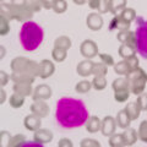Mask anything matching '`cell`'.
Listing matches in <instances>:
<instances>
[{
	"instance_id": "6da1fadb",
	"label": "cell",
	"mask_w": 147,
	"mask_h": 147,
	"mask_svg": "<svg viewBox=\"0 0 147 147\" xmlns=\"http://www.w3.org/2000/svg\"><path fill=\"white\" fill-rule=\"evenodd\" d=\"M55 119L59 126L64 129H75L84 125L88 120V110L82 100L63 97L57 102Z\"/></svg>"
},
{
	"instance_id": "7a4b0ae2",
	"label": "cell",
	"mask_w": 147,
	"mask_h": 147,
	"mask_svg": "<svg viewBox=\"0 0 147 147\" xmlns=\"http://www.w3.org/2000/svg\"><path fill=\"white\" fill-rule=\"evenodd\" d=\"M43 30L39 25L33 21H26L21 27L20 31V40L25 50L32 52L36 50L40 45L43 40Z\"/></svg>"
},
{
	"instance_id": "3957f363",
	"label": "cell",
	"mask_w": 147,
	"mask_h": 147,
	"mask_svg": "<svg viewBox=\"0 0 147 147\" xmlns=\"http://www.w3.org/2000/svg\"><path fill=\"white\" fill-rule=\"evenodd\" d=\"M139 24L135 31V49L142 58L147 59V20L137 18Z\"/></svg>"
},
{
	"instance_id": "277c9868",
	"label": "cell",
	"mask_w": 147,
	"mask_h": 147,
	"mask_svg": "<svg viewBox=\"0 0 147 147\" xmlns=\"http://www.w3.org/2000/svg\"><path fill=\"white\" fill-rule=\"evenodd\" d=\"M147 81V76L144 70L136 67L134 70H131L130 72L127 74V84L130 90L132 91V93L135 94H140L145 88Z\"/></svg>"
},
{
	"instance_id": "5b68a950",
	"label": "cell",
	"mask_w": 147,
	"mask_h": 147,
	"mask_svg": "<svg viewBox=\"0 0 147 147\" xmlns=\"http://www.w3.org/2000/svg\"><path fill=\"white\" fill-rule=\"evenodd\" d=\"M81 54L86 58H93L98 54L97 45L92 40H85L81 45Z\"/></svg>"
},
{
	"instance_id": "8992f818",
	"label": "cell",
	"mask_w": 147,
	"mask_h": 147,
	"mask_svg": "<svg viewBox=\"0 0 147 147\" xmlns=\"http://www.w3.org/2000/svg\"><path fill=\"white\" fill-rule=\"evenodd\" d=\"M31 109H32V113H34L36 115H38V117H45L48 113V105L38 99H36V102L32 104Z\"/></svg>"
},
{
	"instance_id": "52a82bcc",
	"label": "cell",
	"mask_w": 147,
	"mask_h": 147,
	"mask_svg": "<svg viewBox=\"0 0 147 147\" xmlns=\"http://www.w3.org/2000/svg\"><path fill=\"white\" fill-rule=\"evenodd\" d=\"M102 25H103V20L98 13H91V15L87 17V26H88L91 30L97 31L102 27Z\"/></svg>"
},
{
	"instance_id": "ba28073f",
	"label": "cell",
	"mask_w": 147,
	"mask_h": 147,
	"mask_svg": "<svg viewBox=\"0 0 147 147\" xmlns=\"http://www.w3.org/2000/svg\"><path fill=\"white\" fill-rule=\"evenodd\" d=\"M102 132L104 136H108V135H112L114 130H115V121L112 117H107L104 118V120L102 123Z\"/></svg>"
},
{
	"instance_id": "9c48e42d",
	"label": "cell",
	"mask_w": 147,
	"mask_h": 147,
	"mask_svg": "<svg viewBox=\"0 0 147 147\" xmlns=\"http://www.w3.org/2000/svg\"><path fill=\"white\" fill-rule=\"evenodd\" d=\"M93 67H94L93 63L82 61L79 64V66H77V72H79V75H81V76H88L91 74H93Z\"/></svg>"
},
{
	"instance_id": "30bf717a",
	"label": "cell",
	"mask_w": 147,
	"mask_h": 147,
	"mask_svg": "<svg viewBox=\"0 0 147 147\" xmlns=\"http://www.w3.org/2000/svg\"><path fill=\"white\" fill-rule=\"evenodd\" d=\"M54 72V65L48 60H43L40 64V69H39V75L43 79H47L48 76H50Z\"/></svg>"
},
{
	"instance_id": "8fae6325",
	"label": "cell",
	"mask_w": 147,
	"mask_h": 147,
	"mask_svg": "<svg viewBox=\"0 0 147 147\" xmlns=\"http://www.w3.org/2000/svg\"><path fill=\"white\" fill-rule=\"evenodd\" d=\"M50 94H52V90H50L48 86L42 85L36 88L33 97H34V99H45V98H49Z\"/></svg>"
},
{
	"instance_id": "7c38bea8",
	"label": "cell",
	"mask_w": 147,
	"mask_h": 147,
	"mask_svg": "<svg viewBox=\"0 0 147 147\" xmlns=\"http://www.w3.org/2000/svg\"><path fill=\"white\" fill-rule=\"evenodd\" d=\"M53 139V134L48 130H37L34 134V140L40 144H47Z\"/></svg>"
},
{
	"instance_id": "4fadbf2b",
	"label": "cell",
	"mask_w": 147,
	"mask_h": 147,
	"mask_svg": "<svg viewBox=\"0 0 147 147\" xmlns=\"http://www.w3.org/2000/svg\"><path fill=\"white\" fill-rule=\"evenodd\" d=\"M125 5H126V0H110L108 3V10L112 11L114 15H117L119 11L125 7Z\"/></svg>"
},
{
	"instance_id": "5bb4252c",
	"label": "cell",
	"mask_w": 147,
	"mask_h": 147,
	"mask_svg": "<svg viewBox=\"0 0 147 147\" xmlns=\"http://www.w3.org/2000/svg\"><path fill=\"white\" fill-rule=\"evenodd\" d=\"M25 125L28 130H38V127L40 126V120L38 115H30L25 119Z\"/></svg>"
},
{
	"instance_id": "9a60e30c",
	"label": "cell",
	"mask_w": 147,
	"mask_h": 147,
	"mask_svg": "<svg viewBox=\"0 0 147 147\" xmlns=\"http://www.w3.org/2000/svg\"><path fill=\"white\" fill-rule=\"evenodd\" d=\"M135 52H136L135 45H131V44H127V43H124L120 47V49H119V54H120L123 58H126V59L134 57Z\"/></svg>"
},
{
	"instance_id": "2e32d148",
	"label": "cell",
	"mask_w": 147,
	"mask_h": 147,
	"mask_svg": "<svg viewBox=\"0 0 147 147\" xmlns=\"http://www.w3.org/2000/svg\"><path fill=\"white\" fill-rule=\"evenodd\" d=\"M126 113H127V115L130 117L131 120H134V119H136L137 117L140 115V105L137 104V102H132L130 104H127V107H126Z\"/></svg>"
},
{
	"instance_id": "e0dca14e",
	"label": "cell",
	"mask_w": 147,
	"mask_h": 147,
	"mask_svg": "<svg viewBox=\"0 0 147 147\" xmlns=\"http://www.w3.org/2000/svg\"><path fill=\"white\" fill-rule=\"evenodd\" d=\"M90 6L92 9H96L99 12H107L108 11V1L107 0H90Z\"/></svg>"
},
{
	"instance_id": "ac0fdd59",
	"label": "cell",
	"mask_w": 147,
	"mask_h": 147,
	"mask_svg": "<svg viewBox=\"0 0 147 147\" xmlns=\"http://www.w3.org/2000/svg\"><path fill=\"white\" fill-rule=\"evenodd\" d=\"M130 120L131 119H130V117L127 115L126 110H121V112L118 114V117H117V123H118V125L120 127H127L129 124H130Z\"/></svg>"
},
{
	"instance_id": "d6986e66",
	"label": "cell",
	"mask_w": 147,
	"mask_h": 147,
	"mask_svg": "<svg viewBox=\"0 0 147 147\" xmlns=\"http://www.w3.org/2000/svg\"><path fill=\"white\" fill-rule=\"evenodd\" d=\"M87 130H88L90 132H97L99 130V127H100V121H99V119L97 117H91L88 119V123H87Z\"/></svg>"
},
{
	"instance_id": "ffe728a7",
	"label": "cell",
	"mask_w": 147,
	"mask_h": 147,
	"mask_svg": "<svg viewBox=\"0 0 147 147\" xmlns=\"http://www.w3.org/2000/svg\"><path fill=\"white\" fill-rule=\"evenodd\" d=\"M123 137H124V141H125V145H132L136 141L137 135H136L135 130H132V129H129L127 131H125L123 134Z\"/></svg>"
},
{
	"instance_id": "44dd1931",
	"label": "cell",
	"mask_w": 147,
	"mask_h": 147,
	"mask_svg": "<svg viewBox=\"0 0 147 147\" xmlns=\"http://www.w3.org/2000/svg\"><path fill=\"white\" fill-rule=\"evenodd\" d=\"M115 71L118 74L127 75V74L131 71V67H130V65H129L127 61H121V63H118L117 65H115Z\"/></svg>"
},
{
	"instance_id": "7402d4cb",
	"label": "cell",
	"mask_w": 147,
	"mask_h": 147,
	"mask_svg": "<svg viewBox=\"0 0 147 147\" xmlns=\"http://www.w3.org/2000/svg\"><path fill=\"white\" fill-rule=\"evenodd\" d=\"M92 84H93V87L96 90H103L105 87V85H107V81H105L103 75H96Z\"/></svg>"
},
{
	"instance_id": "603a6c76",
	"label": "cell",
	"mask_w": 147,
	"mask_h": 147,
	"mask_svg": "<svg viewBox=\"0 0 147 147\" xmlns=\"http://www.w3.org/2000/svg\"><path fill=\"white\" fill-rule=\"evenodd\" d=\"M66 57V49L64 48H59V47H55V49L53 50V58L55 59L57 61H63Z\"/></svg>"
},
{
	"instance_id": "cb8c5ba5",
	"label": "cell",
	"mask_w": 147,
	"mask_h": 147,
	"mask_svg": "<svg viewBox=\"0 0 147 147\" xmlns=\"http://www.w3.org/2000/svg\"><path fill=\"white\" fill-rule=\"evenodd\" d=\"M53 9L55 12H64L66 10V1L65 0H53Z\"/></svg>"
},
{
	"instance_id": "d4e9b609",
	"label": "cell",
	"mask_w": 147,
	"mask_h": 147,
	"mask_svg": "<svg viewBox=\"0 0 147 147\" xmlns=\"http://www.w3.org/2000/svg\"><path fill=\"white\" fill-rule=\"evenodd\" d=\"M127 97H129V90L127 88L115 91V99L118 102H125L127 99Z\"/></svg>"
},
{
	"instance_id": "484cf974",
	"label": "cell",
	"mask_w": 147,
	"mask_h": 147,
	"mask_svg": "<svg viewBox=\"0 0 147 147\" xmlns=\"http://www.w3.org/2000/svg\"><path fill=\"white\" fill-rule=\"evenodd\" d=\"M113 88L115 91L119 90H124V88H129V84H127V80H124V79H118L114 81L113 84Z\"/></svg>"
},
{
	"instance_id": "4316f807",
	"label": "cell",
	"mask_w": 147,
	"mask_h": 147,
	"mask_svg": "<svg viewBox=\"0 0 147 147\" xmlns=\"http://www.w3.org/2000/svg\"><path fill=\"white\" fill-rule=\"evenodd\" d=\"M90 88H91V84H90L88 81L79 82V85L75 87V90L79 92V93H86V92H88Z\"/></svg>"
},
{
	"instance_id": "83f0119b",
	"label": "cell",
	"mask_w": 147,
	"mask_h": 147,
	"mask_svg": "<svg viewBox=\"0 0 147 147\" xmlns=\"http://www.w3.org/2000/svg\"><path fill=\"white\" fill-rule=\"evenodd\" d=\"M139 137L144 142H147V121L141 123L140 129H139Z\"/></svg>"
},
{
	"instance_id": "f1b7e54d",
	"label": "cell",
	"mask_w": 147,
	"mask_h": 147,
	"mask_svg": "<svg viewBox=\"0 0 147 147\" xmlns=\"http://www.w3.org/2000/svg\"><path fill=\"white\" fill-rule=\"evenodd\" d=\"M10 103H11L12 107H15V108L21 107V105L24 104V97H21V96L18 97V93H15L10 98Z\"/></svg>"
},
{
	"instance_id": "f546056e",
	"label": "cell",
	"mask_w": 147,
	"mask_h": 147,
	"mask_svg": "<svg viewBox=\"0 0 147 147\" xmlns=\"http://www.w3.org/2000/svg\"><path fill=\"white\" fill-rule=\"evenodd\" d=\"M110 145L112 146H120V145H125V141H124L123 134L121 135H114L112 139H110Z\"/></svg>"
},
{
	"instance_id": "4dcf8cb0",
	"label": "cell",
	"mask_w": 147,
	"mask_h": 147,
	"mask_svg": "<svg viewBox=\"0 0 147 147\" xmlns=\"http://www.w3.org/2000/svg\"><path fill=\"white\" fill-rule=\"evenodd\" d=\"M137 104L140 105L141 110H147V93H142L137 98Z\"/></svg>"
},
{
	"instance_id": "1f68e13d",
	"label": "cell",
	"mask_w": 147,
	"mask_h": 147,
	"mask_svg": "<svg viewBox=\"0 0 147 147\" xmlns=\"http://www.w3.org/2000/svg\"><path fill=\"white\" fill-rule=\"evenodd\" d=\"M121 17L130 22V21H132L135 18V11L132 10V9H125V10L123 11V13H121Z\"/></svg>"
},
{
	"instance_id": "d6a6232c",
	"label": "cell",
	"mask_w": 147,
	"mask_h": 147,
	"mask_svg": "<svg viewBox=\"0 0 147 147\" xmlns=\"http://www.w3.org/2000/svg\"><path fill=\"white\" fill-rule=\"evenodd\" d=\"M93 74L94 75H104L105 74V64H94L93 67Z\"/></svg>"
},
{
	"instance_id": "836d02e7",
	"label": "cell",
	"mask_w": 147,
	"mask_h": 147,
	"mask_svg": "<svg viewBox=\"0 0 147 147\" xmlns=\"http://www.w3.org/2000/svg\"><path fill=\"white\" fill-rule=\"evenodd\" d=\"M115 22H117V27H119L120 30H125V28H127V27H129V24H130V22L126 21L125 18H123L121 16H120V17H117V18H115Z\"/></svg>"
},
{
	"instance_id": "e575fe53",
	"label": "cell",
	"mask_w": 147,
	"mask_h": 147,
	"mask_svg": "<svg viewBox=\"0 0 147 147\" xmlns=\"http://www.w3.org/2000/svg\"><path fill=\"white\" fill-rule=\"evenodd\" d=\"M100 59L104 61L105 65H113V59L112 57H107V55H100Z\"/></svg>"
},
{
	"instance_id": "d590c367",
	"label": "cell",
	"mask_w": 147,
	"mask_h": 147,
	"mask_svg": "<svg viewBox=\"0 0 147 147\" xmlns=\"http://www.w3.org/2000/svg\"><path fill=\"white\" fill-rule=\"evenodd\" d=\"M1 24H3V30H1V34H5V33H6V30H5V28L7 27V26H6L7 24H6V21H5V18H4V17H3V20H1Z\"/></svg>"
},
{
	"instance_id": "8d00e7d4",
	"label": "cell",
	"mask_w": 147,
	"mask_h": 147,
	"mask_svg": "<svg viewBox=\"0 0 147 147\" xmlns=\"http://www.w3.org/2000/svg\"><path fill=\"white\" fill-rule=\"evenodd\" d=\"M76 4H79V5H81V4H85L86 3V0H74Z\"/></svg>"
}]
</instances>
